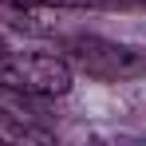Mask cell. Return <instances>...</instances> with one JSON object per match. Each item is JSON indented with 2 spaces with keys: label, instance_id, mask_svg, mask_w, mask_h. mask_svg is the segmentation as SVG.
Segmentation results:
<instances>
[{
  "label": "cell",
  "instance_id": "obj_1",
  "mask_svg": "<svg viewBox=\"0 0 146 146\" xmlns=\"http://www.w3.org/2000/svg\"><path fill=\"white\" fill-rule=\"evenodd\" d=\"M63 51H67V63L87 71L91 79L119 83V79L146 75V48L119 44V40H107V36H71L63 44Z\"/></svg>",
  "mask_w": 146,
  "mask_h": 146
},
{
  "label": "cell",
  "instance_id": "obj_2",
  "mask_svg": "<svg viewBox=\"0 0 146 146\" xmlns=\"http://www.w3.org/2000/svg\"><path fill=\"white\" fill-rule=\"evenodd\" d=\"M0 79L20 87L36 99H55L71 91V63L63 55H44V51H8L0 63Z\"/></svg>",
  "mask_w": 146,
  "mask_h": 146
},
{
  "label": "cell",
  "instance_id": "obj_3",
  "mask_svg": "<svg viewBox=\"0 0 146 146\" xmlns=\"http://www.w3.org/2000/svg\"><path fill=\"white\" fill-rule=\"evenodd\" d=\"M36 95H28V91H20V87H12V83H4L0 79V119L16 122L20 130L16 134H24V138H32L36 130H32V122L40 119V111H36V103H32ZM44 138V134H40Z\"/></svg>",
  "mask_w": 146,
  "mask_h": 146
},
{
  "label": "cell",
  "instance_id": "obj_4",
  "mask_svg": "<svg viewBox=\"0 0 146 146\" xmlns=\"http://www.w3.org/2000/svg\"><path fill=\"white\" fill-rule=\"evenodd\" d=\"M12 8H99L103 0H4Z\"/></svg>",
  "mask_w": 146,
  "mask_h": 146
},
{
  "label": "cell",
  "instance_id": "obj_5",
  "mask_svg": "<svg viewBox=\"0 0 146 146\" xmlns=\"http://www.w3.org/2000/svg\"><path fill=\"white\" fill-rule=\"evenodd\" d=\"M138 4H146V0H138Z\"/></svg>",
  "mask_w": 146,
  "mask_h": 146
}]
</instances>
